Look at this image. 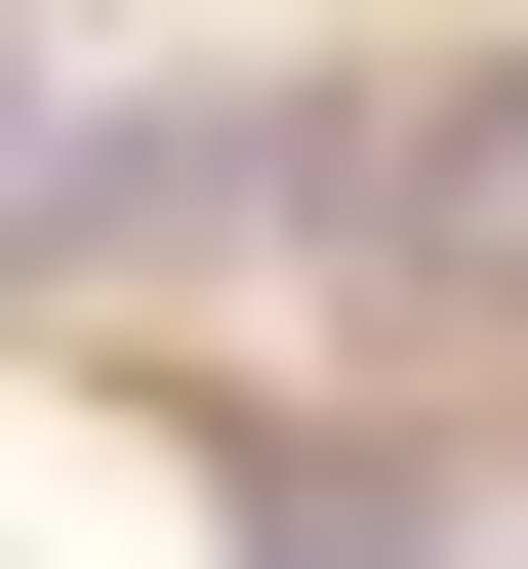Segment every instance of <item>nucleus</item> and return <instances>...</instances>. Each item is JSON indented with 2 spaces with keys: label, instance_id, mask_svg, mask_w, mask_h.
I'll list each match as a JSON object with an SVG mask.
<instances>
[{
  "label": "nucleus",
  "instance_id": "1",
  "mask_svg": "<svg viewBox=\"0 0 528 569\" xmlns=\"http://www.w3.org/2000/svg\"><path fill=\"white\" fill-rule=\"evenodd\" d=\"M326 244H407V284H528V41H488V82H366Z\"/></svg>",
  "mask_w": 528,
  "mask_h": 569
}]
</instances>
